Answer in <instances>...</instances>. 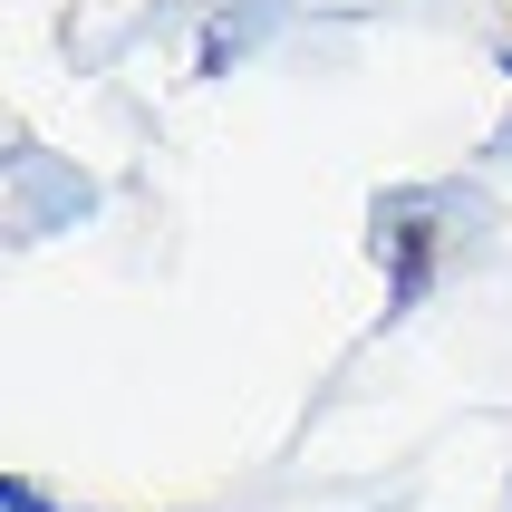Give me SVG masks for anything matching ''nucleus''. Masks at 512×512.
Masks as SVG:
<instances>
[]
</instances>
